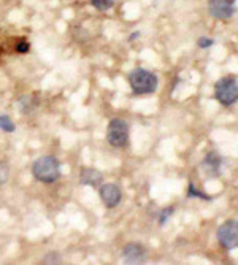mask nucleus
<instances>
[{"mask_svg":"<svg viewBox=\"0 0 238 265\" xmlns=\"http://www.w3.org/2000/svg\"><path fill=\"white\" fill-rule=\"evenodd\" d=\"M32 173L42 183H54L61 176V165L53 156H43L33 162Z\"/></svg>","mask_w":238,"mask_h":265,"instance_id":"f257e3e1","label":"nucleus"},{"mask_svg":"<svg viewBox=\"0 0 238 265\" xmlns=\"http://www.w3.org/2000/svg\"><path fill=\"white\" fill-rule=\"evenodd\" d=\"M129 83L135 94H152L159 88V78L145 68H135L130 71Z\"/></svg>","mask_w":238,"mask_h":265,"instance_id":"f03ea898","label":"nucleus"},{"mask_svg":"<svg viewBox=\"0 0 238 265\" xmlns=\"http://www.w3.org/2000/svg\"><path fill=\"white\" fill-rule=\"evenodd\" d=\"M216 99L225 105V106H230L236 102L238 99V83L235 77H224L216 83Z\"/></svg>","mask_w":238,"mask_h":265,"instance_id":"7ed1b4c3","label":"nucleus"},{"mask_svg":"<svg viewBox=\"0 0 238 265\" xmlns=\"http://www.w3.org/2000/svg\"><path fill=\"white\" fill-rule=\"evenodd\" d=\"M106 140L114 148H123L129 140V126L124 119L113 118L106 129Z\"/></svg>","mask_w":238,"mask_h":265,"instance_id":"20e7f679","label":"nucleus"},{"mask_svg":"<svg viewBox=\"0 0 238 265\" xmlns=\"http://www.w3.org/2000/svg\"><path fill=\"white\" fill-rule=\"evenodd\" d=\"M218 240L225 249H235L238 246V227L235 221L224 222L218 229Z\"/></svg>","mask_w":238,"mask_h":265,"instance_id":"39448f33","label":"nucleus"},{"mask_svg":"<svg viewBox=\"0 0 238 265\" xmlns=\"http://www.w3.org/2000/svg\"><path fill=\"white\" fill-rule=\"evenodd\" d=\"M210 15L216 19H230L235 15V0H208Z\"/></svg>","mask_w":238,"mask_h":265,"instance_id":"423d86ee","label":"nucleus"},{"mask_svg":"<svg viewBox=\"0 0 238 265\" xmlns=\"http://www.w3.org/2000/svg\"><path fill=\"white\" fill-rule=\"evenodd\" d=\"M99 194L102 202L105 203V207L108 208H116L123 200V191L114 183H102Z\"/></svg>","mask_w":238,"mask_h":265,"instance_id":"0eeeda50","label":"nucleus"},{"mask_svg":"<svg viewBox=\"0 0 238 265\" xmlns=\"http://www.w3.org/2000/svg\"><path fill=\"white\" fill-rule=\"evenodd\" d=\"M146 257V248L140 243H127L123 249V259L126 260V263H143Z\"/></svg>","mask_w":238,"mask_h":265,"instance_id":"6e6552de","label":"nucleus"},{"mask_svg":"<svg viewBox=\"0 0 238 265\" xmlns=\"http://www.w3.org/2000/svg\"><path fill=\"white\" fill-rule=\"evenodd\" d=\"M80 181L86 186H92V187H97L102 184L103 181V176L99 170L95 168H83L81 175H80Z\"/></svg>","mask_w":238,"mask_h":265,"instance_id":"1a4fd4ad","label":"nucleus"},{"mask_svg":"<svg viewBox=\"0 0 238 265\" xmlns=\"http://www.w3.org/2000/svg\"><path fill=\"white\" fill-rule=\"evenodd\" d=\"M204 165H208L211 170L216 173L218 172V168H219V165H221V158H218L216 154L214 153H211V154H208L207 158H205V162H204Z\"/></svg>","mask_w":238,"mask_h":265,"instance_id":"9d476101","label":"nucleus"},{"mask_svg":"<svg viewBox=\"0 0 238 265\" xmlns=\"http://www.w3.org/2000/svg\"><path fill=\"white\" fill-rule=\"evenodd\" d=\"M0 129H2L4 132H8V134H11V132H15V123L11 121V118L7 116V115H2L0 116Z\"/></svg>","mask_w":238,"mask_h":265,"instance_id":"9b49d317","label":"nucleus"},{"mask_svg":"<svg viewBox=\"0 0 238 265\" xmlns=\"http://www.w3.org/2000/svg\"><path fill=\"white\" fill-rule=\"evenodd\" d=\"M91 4L97 10L105 11V10H110L114 5V0H91Z\"/></svg>","mask_w":238,"mask_h":265,"instance_id":"f8f14e48","label":"nucleus"},{"mask_svg":"<svg viewBox=\"0 0 238 265\" xmlns=\"http://www.w3.org/2000/svg\"><path fill=\"white\" fill-rule=\"evenodd\" d=\"M8 176H10V170H8V165L0 162V184H4L8 181Z\"/></svg>","mask_w":238,"mask_h":265,"instance_id":"ddd939ff","label":"nucleus"},{"mask_svg":"<svg viewBox=\"0 0 238 265\" xmlns=\"http://www.w3.org/2000/svg\"><path fill=\"white\" fill-rule=\"evenodd\" d=\"M189 197H199V199H202V200H211L207 194H204V192H199V191L195 189L194 184L189 186Z\"/></svg>","mask_w":238,"mask_h":265,"instance_id":"4468645a","label":"nucleus"},{"mask_svg":"<svg viewBox=\"0 0 238 265\" xmlns=\"http://www.w3.org/2000/svg\"><path fill=\"white\" fill-rule=\"evenodd\" d=\"M173 214V208L170 207V208H165L164 211H162V216H161V219H159V222H161V225H164L165 224V221L170 218V216Z\"/></svg>","mask_w":238,"mask_h":265,"instance_id":"2eb2a0df","label":"nucleus"},{"mask_svg":"<svg viewBox=\"0 0 238 265\" xmlns=\"http://www.w3.org/2000/svg\"><path fill=\"white\" fill-rule=\"evenodd\" d=\"M29 50H30V45H29L27 42H21V43H18V45H16V51H18V53H21V54H24V53H29Z\"/></svg>","mask_w":238,"mask_h":265,"instance_id":"dca6fc26","label":"nucleus"},{"mask_svg":"<svg viewBox=\"0 0 238 265\" xmlns=\"http://www.w3.org/2000/svg\"><path fill=\"white\" fill-rule=\"evenodd\" d=\"M213 43H214V42H213L211 39H205V37H202V39L199 40V46L204 48V50H205V48H210Z\"/></svg>","mask_w":238,"mask_h":265,"instance_id":"f3484780","label":"nucleus"}]
</instances>
